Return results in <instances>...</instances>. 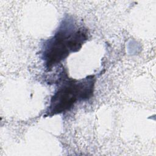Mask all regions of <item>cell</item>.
I'll return each instance as SVG.
<instances>
[{
  "instance_id": "2",
  "label": "cell",
  "mask_w": 156,
  "mask_h": 156,
  "mask_svg": "<svg viewBox=\"0 0 156 156\" xmlns=\"http://www.w3.org/2000/svg\"><path fill=\"white\" fill-rule=\"evenodd\" d=\"M86 40L87 36L82 30L71 32L63 27L60 29L46 44L43 56L47 67L60 63L71 52L78 51Z\"/></svg>"
},
{
  "instance_id": "1",
  "label": "cell",
  "mask_w": 156,
  "mask_h": 156,
  "mask_svg": "<svg viewBox=\"0 0 156 156\" xmlns=\"http://www.w3.org/2000/svg\"><path fill=\"white\" fill-rule=\"evenodd\" d=\"M94 76L80 80H66L58 87L51 99L48 115H54L69 110L77 100H87L93 93Z\"/></svg>"
}]
</instances>
